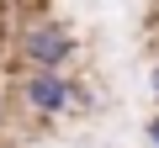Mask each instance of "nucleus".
<instances>
[{
  "instance_id": "obj_6",
  "label": "nucleus",
  "mask_w": 159,
  "mask_h": 148,
  "mask_svg": "<svg viewBox=\"0 0 159 148\" xmlns=\"http://www.w3.org/2000/svg\"><path fill=\"white\" fill-rule=\"evenodd\" d=\"M0 148H6V143H0Z\"/></svg>"
},
{
  "instance_id": "obj_1",
  "label": "nucleus",
  "mask_w": 159,
  "mask_h": 148,
  "mask_svg": "<svg viewBox=\"0 0 159 148\" xmlns=\"http://www.w3.org/2000/svg\"><path fill=\"white\" fill-rule=\"evenodd\" d=\"M16 101H21L27 116H37V122H58V116H69V111L85 106V90L69 80V69H27Z\"/></svg>"
},
{
  "instance_id": "obj_4",
  "label": "nucleus",
  "mask_w": 159,
  "mask_h": 148,
  "mask_svg": "<svg viewBox=\"0 0 159 148\" xmlns=\"http://www.w3.org/2000/svg\"><path fill=\"white\" fill-rule=\"evenodd\" d=\"M148 95H154V101H159V58H154V63H148Z\"/></svg>"
},
{
  "instance_id": "obj_2",
  "label": "nucleus",
  "mask_w": 159,
  "mask_h": 148,
  "mask_svg": "<svg viewBox=\"0 0 159 148\" xmlns=\"http://www.w3.org/2000/svg\"><path fill=\"white\" fill-rule=\"evenodd\" d=\"M80 53V37L64 16H32L16 37V58L27 69H69Z\"/></svg>"
},
{
  "instance_id": "obj_5",
  "label": "nucleus",
  "mask_w": 159,
  "mask_h": 148,
  "mask_svg": "<svg viewBox=\"0 0 159 148\" xmlns=\"http://www.w3.org/2000/svg\"><path fill=\"white\" fill-rule=\"evenodd\" d=\"M0 122H6V95H0Z\"/></svg>"
},
{
  "instance_id": "obj_3",
  "label": "nucleus",
  "mask_w": 159,
  "mask_h": 148,
  "mask_svg": "<svg viewBox=\"0 0 159 148\" xmlns=\"http://www.w3.org/2000/svg\"><path fill=\"white\" fill-rule=\"evenodd\" d=\"M143 137H148V148H159V111L148 116V127H143Z\"/></svg>"
}]
</instances>
